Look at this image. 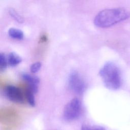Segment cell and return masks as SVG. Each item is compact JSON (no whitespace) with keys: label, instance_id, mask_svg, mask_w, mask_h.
<instances>
[{"label":"cell","instance_id":"cell-1","mask_svg":"<svg viewBox=\"0 0 130 130\" xmlns=\"http://www.w3.org/2000/svg\"><path fill=\"white\" fill-rule=\"evenodd\" d=\"M130 17V12L123 8L104 9L94 19V24L99 27L107 28L124 21Z\"/></svg>","mask_w":130,"mask_h":130},{"label":"cell","instance_id":"cell-2","mask_svg":"<svg viewBox=\"0 0 130 130\" xmlns=\"http://www.w3.org/2000/svg\"><path fill=\"white\" fill-rule=\"evenodd\" d=\"M99 75L105 86L111 90H117L121 86L122 77L119 67L113 62H106L100 69Z\"/></svg>","mask_w":130,"mask_h":130},{"label":"cell","instance_id":"cell-3","mask_svg":"<svg viewBox=\"0 0 130 130\" xmlns=\"http://www.w3.org/2000/svg\"><path fill=\"white\" fill-rule=\"evenodd\" d=\"M81 112V104L80 101L76 98L72 99L65 106L63 116L67 121H72L78 118Z\"/></svg>","mask_w":130,"mask_h":130},{"label":"cell","instance_id":"cell-4","mask_svg":"<svg viewBox=\"0 0 130 130\" xmlns=\"http://www.w3.org/2000/svg\"><path fill=\"white\" fill-rule=\"evenodd\" d=\"M68 83L71 89L78 94L83 93L86 87L84 80L79 74L75 71H73L70 73Z\"/></svg>","mask_w":130,"mask_h":130},{"label":"cell","instance_id":"cell-5","mask_svg":"<svg viewBox=\"0 0 130 130\" xmlns=\"http://www.w3.org/2000/svg\"><path fill=\"white\" fill-rule=\"evenodd\" d=\"M4 94L12 102L17 103H22L24 102V96L21 90L14 85H7L4 89Z\"/></svg>","mask_w":130,"mask_h":130},{"label":"cell","instance_id":"cell-6","mask_svg":"<svg viewBox=\"0 0 130 130\" xmlns=\"http://www.w3.org/2000/svg\"><path fill=\"white\" fill-rule=\"evenodd\" d=\"M21 78L25 81L28 86V89L32 91L34 93L38 92L40 80L37 76L31 75L27 73L21 74Z\"/></svg>","mask_w":130,"mask_h":130},{"label":"cell","instance_id":"cell-7","mask_svg":"<svg viewBox=\"0 0 130 130\" xmlns=\"http://www.w3.org/2000/svg\"><path fill=\"white\" fill-rule=\"evenodd\" d=\"M8 64L11 67H15L19 64L22 59L20 56L15 52H10L7 57Z\"/></svg>","mask_w":130,"mask_h":130},{"label":"cell","instance_id":"cell-8","mask_svg":"<svg viewBox=\"0 0 130 130\" xmlns=\"http://www.w3.org/2000/svg\"><path fill=\"white\" fill-rule=\"evenodd\" d=\"M8 34L11 38L14 39L21 40L24 38L23 32L21 30L16 28H10L8 31Z\"/></svg>","mask_w":130,"mask_h":130},{"label":"cell","instance_id":"cell-9","mask_svg":"<svg viewBox=\"0 0 130 130\" xmlns=\"http://www.w3.org/2000/svg\"><path fill=\"white\" fill-rule=\"evenodd\" d=\"M9 13L10 15L17 22L21 23L23 22V18L19 15V14L13 8H10L9 9Z\"/></svg>","mask_w":130,"mask_h":130},{"label":"cell","instance_id":"cell-10","mask_svg":"<svg viewBox=\"0 0 130 130\" xmlns=\"http://www.w3.org/2000/svg\"><path fill=\"white\" fill-rule=\"evenodd\" d=\"M34 93L30 90L27 89L25 92V97L27 102L31 106H35L36 105Z\"/></svg>","mask_w":130,"mask_h":130},{"label":"cell","instance_id":"cell-11","mask_svg":"<svg viewBox=\"0 0 130 130\" xmlns=\"http://www.w3.org/2000/svg\"><path fill=\"white\" fill-rule=\"evenodd\" d=\"M7 57L3 53L0 54V69L1 71H4L7 68L8 65Z\"/></svg>","mask_w":130,"mask_h":130},{"label":"cell","instance_id":"cell-12","mask_svg":"<svg viewBox=\"0 0 130 130\" xmlns=\"http://www.w3.org/2000/svg\"><path fill=\"white\" fill-rule=\"evenodd\" d=\"M81 130H105V128L100 126L83 125Z\"/></svg>","mask_w":130,"mask_h":130},{"label":"cell","instance_id":"cell-13","mask_svg":"<svg viewBox=\"0 0 130 130\" xmlns=\"http://www.w3.org/2000/svg\"><path fill=\"white\" fill-rule=\"evenodd\" d=\"M42 66V63L40 62H36L32 63L30 68V72L32 73H35L38 72L41 69Z\"/></svg>","mask_w":130,"mask_h":130}]
</instances>
